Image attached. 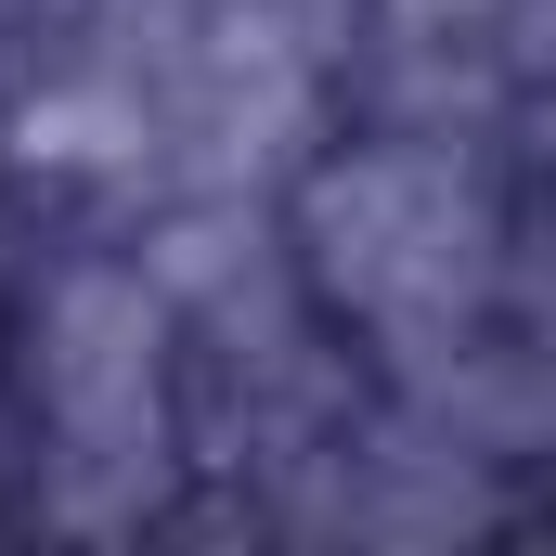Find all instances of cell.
Here are the masks:
<instances>
[{
  "mask_svg": "<svg viewBox=\"0 0 556 556\" xmlns=\"http://www.w3.org/2000/svg\"><path fill=\"white\" fill-rule=\"evenodd\" d=\"M26 220H39V142H26V104L0 91V273H13Z\"/></svg>",
  "mask_w": 556,
  "mask_h": 556,
  "instance_id": "1",
  "label": "cell"
}]
</instances>
